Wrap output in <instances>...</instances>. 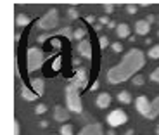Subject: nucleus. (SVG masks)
I'll return each instance as SVG.
<instances>
[{"mask_svg":"<svg viewBox=\"0 0 159 135\" xmlns=\"http://www.w3.org/2000/svg\"><path fill=\"white\" fill-rule=\"evenodd\" d=\"M87 78H88L87 69H85V68H78L75 78L71 80V83L75 85V87H78V88H87Z\"/></svg>","mask_w":159,"mask_h":135,"instance_id":"nucleus-6","label":"nucleus"},{"mask_svg":"<svg viewBox=\"0 0 159 135\" xmlns=\"http://www.w3.org/2000/svg\"><path fill=\"white\" fill-rule=\"evenodd\" d=\"M47 57H50V56H48V54H43L38 47H30L28 49V54H26L28 71L33 73V71H36V69H40V68L43 66V63H45Z\"/></svg>","mask_w":159,"mask_h":135,"instance_id":"nucleus-2","label":"nucleus"},{"mask_svg":"<svg viewBox=\"0 0 159 135\" xmlns=\"http://www.w3.org/2000/svg\"><path fill=\"white\" fill-rule=\"evenodd\" d=\"M126 119H128V116H126V113H125L123 109H114V111L109 113L107 123L111 125V127H119V125L126 123Z\"/></svg>","mask_w":159,"mask_h":135,"instance_id":"nucleus-5","label":"nucleus"},{"mask_svg":"<svg viewBox=\"0 0 159 135\" xmlns=\"http://www.w3.org/2000/svg\"><path fill=\"white\" fill-rule=\"evenodd\" d=\"M107 135H116V132H107Z\"/></svg>","mask_w":159,"mask_h":135,"instance_id":"nucleus-36","label":"nucleus"},{"mask_svg":"<svg viewBox=\"0 0 159 135\" xmlns=\"http://www.w3.org/2000/svg\"><path fill=\"white\" fill-rule=\"evenodd\" d=\"M28 23H30V17L26 16V14H17L16 16V24L19 26V28L21 26H26Z\"/></svg>","mask_w":159,"mask_h":135,"instance_id":"nucleus-17","label":"nucleus"},{"mask_svg":"<svg viewBox=\"0 0 159 135\" xmlns=\"http://www.w3.org/2000/svg\"><path fill=\"white\" fill-rule=\"evenodd\" d=\"M57 23H59V14H57L56 9H50V11H48L47 14H45V16L40 17V21H38V28L47 30V31H48V30L56 28Z\"/></svg>","mask_w":159,"mask_h":135,"instance_id":"nucleus-4","label":"nucleus"},{"mask_svg":"<svg viewBox=\"0 0 159 135\" xmlns=\"http://www.w3.org/2000/svg\"><path fill=\"white\" fill-rule=\"evenodd\" d=\"M151 80H152V81H157V83H159V68L152 71V75H151Z\"/></svg>","mask_w":159,"mask_h":135,"instance_id":"nucleus-25","label":"nucleus"},{"mask_svg":"<svg viewBox=\"0 0 159 135\" xmlns=\"http://www.w3.org/2000/svg\"><path fill=\"white\" fill-rule=\"evenodd\" d=\"M100 23H102V24H109V23H111V21H109L107 17H102V19H100Z\"/></svg>","mask_w":159,"mask_h":135,"instance_id":"nucleus-34","label":"nucleus"},{"mask_svg":"<svg viewBox=\"0 0 159 135\" xmlns=\"http://www.w3.org/2000/svg\"><path fill=\"white\" fill-rule=\"evenodd\" d=\"M78 52L81 54L83 57H87V59H90L92 57V44H90V40H81L78 45Z\"/></svg>","mask_w":159,"mask_h":135,"instance_id":"nucleus-9","label":"nucleus"},{"mask_svg":"<svg viewBox=\"0 0 159 135\" xmlns=\"http://www.w3.org/2000/svg\"><path fill=\"white\" fill-rule=\"evenodd\" d=\"M109 104H111V95H109V94H100V95L97 97V106H99L100 109H106Z\"/></svg>","mask_w":159,"mask_h":135,"instance_id":"nucleus-13","label":"nucleus"},{"mask_svg":"<svg viewBox=\"0 0 159 135\" xmlns=\"http://www.w3.org/2000/svg\"><path fill=\"white\" fill-rule=\"evenodd\" d=\"M21 95H23V99H26V100H35L36 97H38L35 92H31L28 87H23V88H21Z\"/></svg>","mask_w":159,"mask_h":135,"instance_id":"nucleus-16","label":"nucleus"},{"mask_svg":"<svg viewBox=\"0 0 159 135\" xmlns=\"http://www.w3.org/2000/svg\"><path fill=\"white\" fill-rule=\"evenodd\" d=\"M156 133H157V135H159V125H157V128H156Z\"/></svg>","mask_w":159,"mask_h":135,"instance_id":"nucleus-37","label":"nucleus"},{"mask_svg":"<svg viewBox=\"0 0 159 135\" xmlns=\"http://www.w3.org/2000/svg\"><path fill=\"white\" fill-rule=\"evenodd\" d=\"M143 54L139 49H131L126 56L121 59V63L118 66H114L112 69H109L107 73V80L109 83H121V81H126L130 76H133L139 69L143 68Z\"/></svg>","mask_w":159,"mask_h":135,"instance_id":"nucleus-1","label":"nucleus"},{"mask_svg":"<svg viewBox=\"0 0 159 135\" xmlns=\"http://www.w3.org/2000/svg\"><path fill=\"white\" fill-rule=\"evenodd\" d=\"M14 135H19V123L14 121Z\"/></svg>","mask_w":159,"mask_h":135,"instance_id":"nucleus-31","label":"nucleus"},{"mask_svg":"<svg viewBox=\"0 0 159 135\" xmlns=\"http://www.w3.org/2000/svg\"><path fill=\"white\" fill-rule=\"evenodd\" d=\"M126 12H128V14H135V12H137V7H135V5H128V7H126Z\"/></svg>","mask_w":159,"mask_h":135,"instance_id":"nucleus-28","label":"nucleus"},{"mask_svg":"<svg viewBox=\"0 0 159 135\" xmlns=\"http://www.w3.org/2000/svg\"><path fill=\"white\" fill-rule=\"evenodd\" d=\"M104 11H106V12H112V5L111 4H106V5H104Z\"/></svg>","mask_w":159,"mask_h":135,"instance_id":"nucleus-32","label":"nucleus"},{"mask_svg":"<svg viewBox=\"0 0 159 135\" xmlns=\"http://www.w3.org/2000/svg\"><path fill=\"white\" fill-rule=\"evenodd\" d=\"M99 45H100V49H106L109 45V40L106 38V36H100V38H99Z\"/></svg>","mask_w":159,"mask_h":135,"instance_id":"nucleus-22","label":"nucleus"},{"mask_svg":"<svg viewBox=\"0 0 159 135\" xmlns=\"http://www.w3.org/2000/svg\"><path fill=\"white\" fill-rule=\"evenodd\" d=\"M133 85H143V76H140V75L133 76Z\"/></svg>","mask_w":159,"mask_h":135,"instance_id":"nucleus-24","label":"nucleus"},{"mask_svg":"<svg viewBox=\"0 0 159 135\" xmlns=\"http://www.w3.org/2000/svg\"><path fill=\"white\" fill-rule=\"evenodd\" d=\"M112 50H114L116 54H118V52L123 50V45H121V44H112Z\"/></svg>","mask_w":159,"mask_h":135,"instance_id":"nucleus-27","label":"nucleus"},{"mask_svg":"<svg viewBox=\"0 0 159 135\" xmlns=\"http://www.w3.org/2000/svg\"><path fill=\"white\" fill-rule=\"evenodd\" d=\"M154 19H156V17H154V16H152V14H151V16H147V19H145V21H147V23L151 24V23H154Z\"/></svg>","mask_w":159,"mask_h":135,"instance_id":"nucleus-33","label":"nucleus"},{"mask_svg":"<svg viewBox=\"0 0 159 135\" xmlns=\"http://www.w3.org/2000/svg\"><path fill=\"white\" fill-rule=\"evenodd\" d=\"M135 106H137V111L147 118L149 113H151V102H149L147 97H145V95H139V97H137V100H135Z\"/></svg>","mask_w":159,"mask_h":135,"instance_id":"nucleus-7","label":"nucleus"},{"mask_svg":"<svg viewBox=\"0 0 159 135\" xmlns=\"http://www.w3.org/2000/svg\"><path fill=\"white\" fill-rule=\"evenodd\" d=\"M66 102H68V109L75 113H81V99H80V88L69 83L66 87Z\"/></svg>","mask_w":159,"mask_h":135,"instance_id":"nucleus-3","label":"nucleus"},{"mask_svg":"<svg viewBox=\"0 0 159 135\" xmlns=\"http://www.w3.org/2000/svg\"><path fill=\"white\" fill-rule=\"evenodd\" d=\"M149 30H151V24L147 23V21H137V24H135V31L139 33V35H147L149 33Z\"/></svg>","mask_w":159,"mask_h":135,"instance_id":"nucleus-11","label":"nucleus"},{"mask_svg":"<svg viewBox=\"0 0 159 135\" xmlns=\"http://www.w3.org/2000/svg\"><path fill=\"white\" fill-rule=\"evenodd\" d=\"M61 135H73V128H71V125H64V127L61 128Z\"/></svg>","mask_w":159,"mask_h":135,"instance_id":"nucleus-20","label":"nucleus"},{"mask_svg":"<svg viewBox=\"0 0 159 135\" xmlns=\"http://www.w3.org/2000/svg\"><path fill=\"white\" fill-rule=\"evenodd\" d=\"M83 36H85V30H83V28H78V30L75 31V35H73V38H76V40H81Z\"/></svg>","mask_w":159,"mask_h":135,"instance_id":"nucleus-21","label":"nucleus"},{"mask_svg":"<svg viewBox=\"0 0 159 135\" xmlns=\"http://www.w3.org/2000/svg\"><path fill=\"white\" fill-rule=\"evenodd\" d=\"M116 33H118L119 38H126V36H130V26H128V24H125V23L118 24Z\"/></svg>","mask_w":159,"mask_h":135,"instance_id":"nucleus-14","label":"nucleus"},{"mask_svg":"<svg viewBox=\"0 0 159 135\" xmlns=\"http://www.w3.org/2000/svg\"><path fill=\"white\" fill-rule=\"evenodd\" d=\"M125 135H133V130H131V128H130V130H126V133H125Z\"/></svg>","mask_w":159,"mask_h":135,"instance_id":"nucleus-35","label":"nucleus"},{"mask_svg":"<svg viewBox=\"0 0 159 135\" xmlns=\"http://www.w3.org/2000/svg\"><path fill=\"white\" fill-rule=\"evenodd\" d=\"M157 114H159V95L151 102V113H149L147 118H149V119H152V118H156Z\"/></svg>","mask_w":159,"mask_h":135,"instance_id":"nucleus-15","label":"nucleus"},{"mask_svg":"<svg viewBox=\"0 0 159 135\" xmlns=\"http://www.w3.org/2000/svg\"><path fill=\"white\" fill-rule=\"evenodd\" d=\"M52 47H54V49H59V47H61V40L54 38V40H52Z\"/></svg>","mask_w":159,"mask_h":135,"instance_id":"nucleus-29","label":"nucleus"},{"mask_svg":"<svg viewBox=\"0 0 159 135\" xmlns=\"http://www.w3.org/2000/svg\"><path fill=\"white\" fill-rule=\"evenodd\" d=\"M102 132H104L102 130V125L92 123V125H88V127H85L78 135H102Z\"/></svg>","mask_w":159,"mask_h":135,"instance_id":"nucleus-8","label":"nucleus"},{"mask_svg":"<svg viewBox=\"0 0 159 135\" xmlns=\"http://www.w3.org/2000/svg\"><path fill=\"white\" fill-rule=\"evenodd\" d=\"M69 17H73V19H76V17H78V12H76L75 9H69Z\"/></svg>","mask_w":159,"mask_h":135,"instance_id":"nucleus-30","label":"nucleus"},{"mask_svg":"<svg viewBox=\"0 0 159 135\" xmlns=\"http://www.w3.org/2000/svg\"><path fill=\"white\" fill-rule=\"evenodd\" d=\"M54 118H56V121H66V119L69 118L68 109H64V107L57 106L56 109H54Z\"/></svg>","mask_w":159,"mask_h":135,"instance_id":"nucleus-10","label":"nucleus"},{"mask_svg":"<svg viewBox=\"0 0 159 135\" xmlns=\"http://www.w3.org/2000/svg\"><path fill=\"white\" fill-rule=\"evenodd\" d=\"M47 111V106H45V104H38V106H36V113H38V114H42V113H45Z\"/></svg>","mask_w":159,"mask_h":135,"instance_id":"nucleus-26","label":"nucleus"},{"mask_svg":"<svg viewBox=\"0 0 159 135\" xmlns=\"http://www.w3.org/2000/svg\"><path fill=\"white\" fill-rule=\"evenodd\" d=\"M43 85H45L43 78H35V80H31V87H33V90H35L36 95H42V94H43Z\"/></svg>","mask_w":159,"mask_h":135,"instance_id":"nucleus-12","label":"nucleus"},{"mask_svg":"<svg viewBox=\"0 0 159 135\" xmlns=\"http://www.w3.org/2000/svg\"><path fill=\"white\" fill-rule=\"evenodd\" d=\"M118 99L121 100L123 104H130V102H131V95H130V92H126V90L119 92V94H118Z\"/></svg>","mask_w":159,"mask_h":135,"instance_id":"nucleus-18","label":"nucleus"},{"mask_svg":"<svg viewBox=\"0 0 159 135\" xmlns=\"http://www.w3.org/2000/svg\"><path fill=\"white\" fill-rule=\"evenodd\" d=\"M149 56H151L152 59H159V45H154V47L149 50Z\"/></svg>","mask_w":159,"mask_h":135,"instance_id":"nucleus-19","label":"nucleus"},{"mask_svg":"<svg viewBox=\"0 0 159 135\" xmlns=\"http://www.w3.org/2000/svg\"><path fill=\"white\" fill-rule=\"evenodd\" d=\"M61 63H62V59H61V57H57V59L54 61V64H52V69H54V71H59Z\"/></svg>","mask_w":159,"mask_h":135,"instance_id":"nucleus-23","label":"nucleus"}]
</instances>
